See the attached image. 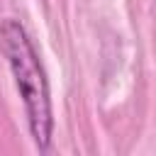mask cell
Here are the masks:
<instances>
[{"label": "cell", "mask_w": 156, "mask_h": 156, "mask_svg": "<svg viewBox=\"0 0 156 156\" xmlns=\"http://www.w3.org/2000/svg\"><path fill=\"white\" fill-rule=\"evenodd\" d=\"M0 54L5 56L15 85L22 95L27 124L34 144L44 151L49 149L51 132H54V115H51V95L44 66L39 54L27 34V29L17 20H5L0 24Z\"/></svg>", "instance_id": "obj_1"}]
</instances>
